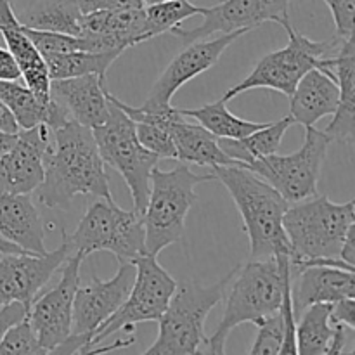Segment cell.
<instances>
[{
  "instance_id": "obj_12",
  "label": "cell",
  "mask_w": 355,
  "mask_h": 355,
  "mask_svg": "<svg viewBox=\"0 0 355 355\" xmlns=\"http://www.w3.org/2000/svg\"><path fill=\"white\" fill-rule=\"evenodd\" d=\"M85 255L71 253L62 263L61 279L52 290L35 298L28 307V321L37 333L42 349L52 354L71 335L73 302L80 284V267Z\"/></svg>"
},
{
  "instance_id": "obj_43",
  "label": "cell",
  "mask_w": 355,
  "mask_h": 355,
  "mask_svg": "<svg viewBox=\"0 0 355 355\" xmlns=\"http://www.w3.org/2000/svg\"><path fill=\"white\" fill-rule=\"evenodd\" d=\"M355 225L352 229L349 231V234H347L345 238V243H343L342 246V252H340V259L343 260L345 263H349V266H354L355 262Z\"/></svg>"
},
{
  "instance_id": "obj_44",
  "label": "cell",
  "mask_w": 355,
  "mask_h": 355,
  "mask_svg": "<svg viewBox=\"0 0 355 355\" xmlns=\"http://www.w3.org/2000/svg\"><path fill=\"white\" fill-rule=\"evenodd\" d=\"M16 135L17 134H7V132L0 130V158H2V156L9 151L10 146L14 144V141H16Z\"/></svg>"
},
{
  "instance_id": "obj_42",
  "label": "cell",
  "mask_w": 355,
  "mask_h": 355,
  "mask_svg": "<svg viewBox=\"0 0 355 355\" xmlns=\"http://www.w3.org/2000/svg\"><path fill=\"white\" fill-rule=\"evenodd\" d=\"M2 26H21L16 12L12 9V3L9 0H0V28Z\"/></svg>"
},
{
  "instance_id": "obj_46",
  "label": "cell",
  "mask_w": 355,
  "mask_h": 355,
  "mask_svg": "<svg viewBox=\"0 0 355 355\" xmlns=\"http://www.w3.org/2000/svg\"><path fill=\"white\" fill-rule=\"evenodd\" d=\"M142 6H151V3H158V2H165V0H141Z\"/></svg>"
},
{
  "instance_id": "obj_28",
  "label": "cell",
  "mask_w": 355,
  "mask_h": 355,
  "mask_svg": "<svg viewBox=\"0 0 355 355\" xmlns=\"http://www.w3.org/2000/svg\"><path fill=\"white\" fill-rule=\"evenodd\" d=\"M123 54L121 51L111 52H90V51H73L62 54H42L47 62L51 80L71 78L80 75H99L106 78L110 66Z\"/></svg>"
},
{
  "instance_id": "obj_3",
  "label": "cell",
  "mask_w": 355,
  "mask_h": 355,
  "mask_svg": "<svg viewBox=\"0 0 355 355\" xmlns=\"http://www.w3.org/2000/svg\"><path fill=\"white\" fill-rule=\"evenodd\" d=\"M290 270V255L250 260L239 267L231 279L224 315L210 338H205L207 354H225V342L232 329L245 322L259 326L266 318L279 311L283 300L284 274Z\"/></svg>"
},
{
  "instance_id": "obj_39",
  "label": "cell",
  "mask_w": 355,
  "mask_h": 355,
  "mask_svg": "<svg viewBox=\"0 0 355 355\" xmlns=\"http://www.w3.org/2000/svg\"><path fill=\"white\" fill-rule=\"evenodd\" d=\"M349 333H354L352 329H349L347 326L338 324L335 322L333 324V335H331V342H329L328 347V352L326 355H338L345 352V345H347V340H349Z\"/></svg>"
},
{
  "instance_id": "obj_27",
  "label": "cell",
  "mask_w": 355,
  "mask_h": 355,
  "mask_svg": "<svg viewBox=\"0 0 355 355\" xmlns=\"http://www.w3.org/2000/svg\"><path fill=\"white\" fill-rule=\"evenodd\" d=\"M82 10L73 0H33L17 21L31 30L58 31L78 37Z\"/></svg>"
},
{
  "instance_id": "obj_8",
  "label": "cell",
  "mask_w": 355,
  "mask_h": 355,
  "mask_svg": "<svg viewBox=\"0 0 355 355\" xmlns=\"http://www.w3.org/2000/svg\"><path fill=\"white\" fill-rule=\"evenodd\" d=\"M107 118L99 127L92 128L94 139L103 162L123 177L130 189L135 210L142 214L151 187V172L158 165L159 158L139 142L135 121L113 103L111 92H107Z\"/></svg>"
},
{
  "instance_id": "obj_41",
  "label": "cell",
  "mask_w": 355,
  "mask_h": 355,
  "mask_svg": "<svg viewBox=\"0 0 355 355\" xmlns=\"http://www.w3.org/2000/svg\"><path fill=\"white\" fill-rule=\"evenodd\" d=\"M0 130L7 132V134H17L19 132V125H17L16 118L2 101H0Z\"/></svg>"
},
{
  "instance_id": "obj_11",
  "label": "cell",
  "mask_w": 355,
  "mask_h": 355,
  "mask_svg": "<svg viewBox=\"0 0 355 355\" xmlns=\"http://www.w3.org/2000/svg\"><path fill=\"white\" fill-rule=\"evenodd\" d=\"M135 266V279L127 300L121 307L94 331L83 354H89L97 343L104 342L114 333L139 322L158 321L165 312L177 283L158 263L156 255L144 253L132 262Z\"/></svg>"
},
{
  "instance_id": "obj_5",
  "label": "cell",
  "mask_w": 355,
  "mask_h": 355,
  "mask_svg": "<svg viewBox=\"0 0 355 355\" xmlns=\"http://www.w3.org/2000/svg\"><path fill=\"white\" fill-rule=\"evenodd\" d=\"M234 267L218 283L203 286L196 281L177 283L175 291L158 319L159 331L156 342L146 350L148 355H193L201 354L205 343L203 326L208 314L225 297L229 283L238 272Z\"/></svg>"
},
{
  "instance_id": "obj_47",
  "label": "cell",
  "mask_w": 355,
  "mask_h": 355,
  "mask_svg": "<svg viewBox=\"0 0 355 355\" xmlns=\"http://www.w3.org/2000/svg\"><path fill=\"white\" fill-rule=\"evenodd\" d=\"M9 2H10V3H12V2H14V0H9Z\"/></svg>"
},
{
  "instance_id": "obj_31",
  "label": "cell",
  "mask_w": 355,
  "mask_h": 355,
  "mask_svg": "<svg viewBox=\"0 0 355 355\" xmlns=\"http://www.w3.org/2000/svg\"><path fill=\"white\" fill-rule=\"evenodd\" d=\"M201 10L203 7L194 6L189 0H165V2L144 6V42L166 33V31H172L182 21L201 14Z\"/></svg>"
},
{
  "instance_id": "obj_34",
  "label": "cell",
  "mask_w": 355,
  "mask_h": 355,
  "mask_svg": "<svg viewBox=\"0 0 355 355\" xmlns=\"http://www.w3.org/2000/svg\"><path fill=\"white\" fill-rule=\"evenodd\" d=\"M257 328L259 333L250 349V355H279L284 343V322L281 312H274Z\"/></svg>"
},
{
  "instance_id": "obj_38",
  "label": "cell",
  "mask_w": 355,
  "mask_h": 355,
  "mask_svg": "<svg viewBox=\"0 0 355 355\" xmlns=\"http://www.w3.org/2000/svg\"><path fill=\"white\" fill-rule=\"evenodd\" d=\"M331 322L347 326L349 329H355V298H343L335 302L331 307Z\"/></svg>"
},
{
  "instance_id": "obj_15",
  "label": "cell",
  "mask_w": 355,
  "mask_h": 355,
  "mask_svg": "<svg viewBox=\"0 0 355 355\" xmlns=\"http://www.w3.org/2000/svg\"><path fill=\"white\" fill-rule=\"evenodd\" d=\"M246 33H248L246 30H238L232 33H222L220 37L211 38V40H198L194 44L186 45V49L172 59L162 76L156 80L148 99L141 104L142 110L162 111L172 106L170 104L172 97L175 96L180 87L217 64L225 49Z\"/></svg>"
},
{
  "instance_id": "obj_13",
  "label": "cell",
  "mask_w": 355,
  "mask_h": 355,
  "mask_svg": "<svg viewBox=\"0 0 355 355\" xmlns=\"http://www.w3.org/2000/svg\"><path fill=\"white\" fill-rule=\"evenodd\" d=\"M291 0H225L214 7H203V24L193 30L173 28L172 33L184 45L211 37L214 33H232L238 30L252 31L267 21L283 24L290 19Z\"/></svg>"
},
{
  "instance_id": "obj_6",
  "label": "cell",
  "mask_w": 355,
  "mask_h": 355,
  "mask_svg": "<svg viewBox=\"0 0 355 355\" xmlns=\"http://www.w3.org/2000/svg\"><path fill=\"white\" fill-rule=\"evenodd\" d=\"M211 180H215L211 172L198 175L184 163L168 172L153 168L148 203L142 211L146 253L158 257L159 252L182 239L186 217L198 200L196 187Z\"/></svg>"
},
{
  "instance_id": "obj_32",
  "label": "cell",
  "mask_w": 355,
  "mask_h": 355,
  "mask_svg": "<svg viewBox=\"0 0 355 355\" xmlns=\"http://www.w3.org/2000/svg\"><path fill=\"white\" fill-rule=\"evenodd\" d=\"M45 355L44 349H42L40 342L37 338V333L31 328L28 315L10 326L3 338L0 340V355Z\"/></svg>"
},
{
  "instance_id": "obj_29",
  "label": "cell",
  "mask_w": 355,
  "mask_h": 355,
  "mask_svg": "<svg viewBox=\"0 0 355 355\" xmlns=\"http://www.w3.org/2000/svg\"><path fill=\"white\" fill-rule=\"evenodd\" d=\"M186 118H194L207 130H210L218 139H241L250 135L252 132L260 130L267 123L260 121H250L245 118H238L232 114L225 106V101L220 99L217 103H208L194 110H180Z\"/></svg>"
},
{
  "instance_id": "obj_40",
  "label": "cell",
  "mask_w": 355,
  "mask_h": 355,
  "mask_svg": "<svg viewBox=\"0 0 355 355\" xmlns=\"http://www.w3.org/2000/svg\"><path fill=\"white\" fill-rule=\"evenodd\" d=\"M21 73L9 49L0 47V80H19Z\"/></svg>"
},
{
  "instance_id": "obj_14",
  "label": "cell",
  "mask_w": 355,
  "mask_h": 355,
  "mask_svg": "<svg viewBox=\"0 0 355 355\" xmlns=\"http://www.w3.org/2000/svg\"><path fill=\"white\" fill-rule=\"evenodd\" d=\"M73 252L62 231V243L54 252L7 253L0 259V307L21 302L30 307L55 270L61 269Z\"/></svg>"
},
{
  "instance_id": "obj_4",
  "label": "cell",
  "mask_w": 355,
  "mask_h": 355,
  "mask_svg": "<svg viewBox=\"0 0 355 355\" xmlns=\"http://www.w3.org/2000/svg\"><path fill=\"white\" fill-rule=\"evenodd\" d=\"M355 201L333 203L328 196L314 194L290 203L283 227L290 245V267L311 259H340L347 234L355 225Z\"/></svg>"
},
{
  "instance_id": "obj_1",
  "label": "cell",
  "mask_w": 355,
  "mask_h": 355,
  "mask_svg": "<svg viewBox=\"0 0 355 355\" xmlns=\"http://www.w3.org/2000/svg\"><path fill=\"white\" fill-rule=\"evenodd\" d=\"M82 194L113 200L92 128L68 120L52 130L51 148L44 158V180L37 187V200L47 208L64 210Z\"/></svg>"
},
{
  "instance_id": "obj_19",
  "label": "cell",
  "mask_w": 355,
  "mask_h": 355,
  "mask_svg": "<svg viewBox=\"0 0 355 355\" xmlns=\"http://www.w3.org/2000/svg\"><path fill=\"white\" fill-rule=\"evenodd\" d=\"M106 78L99 75H80L71 78L51 80V97L58 101L71 120L83 127H99L110 111Z\"/></svg>"
},
{
  "instance_id": "obj_2",
  "label": "cell",
  "mask_w": 355,
  "mask_h": 355,
  "mask_svg": "<svg viewBox=\"0 0 355 355\" xmlns=\"http://www.w3.org/2000/svg\"><path fill=\"white\" fill-rule=\"evenodd\" d=\"M211 173L227 189L241 214L243 227L250 238V260L274 259L283 253L290 255L283 227L284 211L290 203L267 180L239 163L215 166Z\"/></svg>"
},
{
  "instance_id": "obj_7",
  "label": "cell",
  "mask_w": 355,
  "mask_h": 355,
  "mask_svg": "<svg viewBox=\"0 0 355 355\" xmlns=\"http://www.w3.org/2000/svg\"><path fill=\"white\" fill-rule=\"evenodd\" d=\"M73 252L85 257L110 252L118 262H134L146 253L144 218L141 211L123 210L114 200L96 198L73 234H66Z\"/></svg>"
},
{
  "instance_id": "obj_23",
  "label": "cell",
  "mask_w": 355,
  "mask_h": 355,
  "mask_svg": "<svg viewBox=\"0 0 355 355\" xmlns=\"http://www.w3.org/2000/svg\"><path fill=\"white\" fill-rule=\"evenodd\" d=\"M0 101L10 110L16 118L19 130L31 128L38 123H45L51 130L61 127L71 116L55 99H40L26 85L17 80H0Z\"/></svg>"
},
{
  "instance_id": "obj_24",
  "label": "cell",
  "mask_w": 355,
  "mask_h": 355,
  "mask_svg": "<svg viewBox=\"0 0 355 355\" xmlns=\"http://www.w3.org/2000/svg\"><path fill=\"white\" fill-rule=\"evenodd\" d=\"M173 144H175L177 158L180 163H193L200 166H225L238 165L229 158L218 146V137H215L203 125H194L186 120V116L173 121L170 127Z\"/></svg>"
},
{
  "instance_id": "obj_16",
  "label": "cell",
  "mask_w": 355,
  "mask_h": 355,
  "mask_svg": "<svg viewBox=\"0 0 355 355\" xmlns=\"http://www.w3.org/2000/svg\"><path fill=\"white\" fill-rule=\"evenodd\" d=\"M134 279V263L121 262L111 279L103 281L92 276L89 284L78 286L73 302L71 335H89V338H92L94 331L127 300Z\"/></svg>"
},
{
  "instance_id": "obj_21",
  "label": "cell",
  "mask_w": 355,
  "mask_h": 355,
  "mask_svg": "<svg viewBox=\"0 0 355 355\" xmlns=\"http://www.w3.org/2000/svg\"><path fill=\"white\" fill-rule=\"evenodd\" d=\"M0 236L28 253L47 252L44 222L30 194L0 189Z\"/></svg>"
},
{
  "instance_id": "obj_33",
  "label": "cell",
  "mask_w": 355,
  "mask_h": 355,
  "mask_svg": "<svg viewBox=\"0 0 355 355\" xmlns=\"http://www.w3.org/2000/svg\"><path fill=\"white\" fill-rule=\"evenodd\" d=\"M170 127L172 125L135 123V134L139 142L159 159H175V144L170 134Z\"/></svg>"
},
{
  "instance_id": "obj_36",
  "label": "cell",
  "mask_w": 355,
  "mask_h": 355,
  "mask_svg": "<svg viewBox=\"0 0 355 355\" xmlns=\"http://www.w3.org/2000/svg\"><path fill=\"white\" fill-rule=\"evenodd\" d=\"M82 10V14L96 12V10H116L132 9V7H144L141 0H73Z\"/></svg>"
},
{
  "instance_id": "obj_45",
  "label": "cell",
  "mask_w": 355,
  "mask_h": 355,
  "mask_svg": "<svg viewBox=\"0 0 355 355\" xmlns=\"http://www.w3.org/2000/svg\"><path fill=\"white\" fill-rule=\"evenodd\" d=\"M7 253H28V252H24V250L19 248V246H16L14 243L7 241V239H3L2 236H0V255H7Z\"/></svg>"
},
{
  "instance_id": "obj_22",
  "label": "cell",
  "mask_w": 355,
  "mask_h": 355,
  "mask_svg": "<svg viewBox=\"0 0 355 355\" xmlns=\"http://www.w3.org/2000/svg\"><path fill=\"white\" fill-rule=\"evenodd\" d=\"M290 97V116L295 123L312 127L321 118L335 113L340 89L328 73L321 68H312L302 76Z\"/></svg>"
},
{
  "instance_id": "obj_25",
  "label": "cell",
  "mask_w": 355,
  "mask_h": 355,
  "mask_svg": "<svg viewBox=\"0 0 355 355\" xmlns=\"http://www.w3.org/2000/svg\"><path fill=\"white\" fill-rule=\"evenodd\" d=\"M0 35L6 40L7 49L12 54L17 68H19L21 78L24 80V85L37 94L40 99L47 101L51 97V75H49L47 62H45L42 52L35 47L23 31V26H2Z\"/></svg>"
},
{
  "instance_id": "obj_10",
  "label": "cell",
  "mask_w": 355,
  "mask_h": 355,
  "mask_svg": "<svg viewBox=\"0 0 355 355\" xmlns=\"http://www.w3.org/2000/svg\"><path fill=\"white\" fill-rule=\"evenodd\" d=\"M329 144V135L312 125L305 127V141L298 151L286 156L274 153L241 166L267 180L288 203H295L318 194V182Z\"/></svg>"
},
{
  "instance_id": "obj_37",
  "label": "cell",
  "mask_w": 355,
  "mask_h": 355,
  "mask_svg": "<svg viewBox=\"0 0 355 355\" xmlns=\"http://www.w3.org/2000/svg\"><path fill=\"white\" fill-rule=\"evenodd\" d=\"M28 315V305L21 304V302H10L0 307V340L7 333L10 326L19 322Z\"/></svg>"
},
{
  "instance_id": "obj_9",
  "label": "cell",
  "mask_w": 355,
  "mask_h": 355,
  "mask_svg": "<svg viewBox=\"0 0 355 355\" xmlns=\"http://www.w3.org/2000/svg\"><path fill=\"white\" fill-rule=\"evenodd\" d=\"M281 26L286 30L290 38L286 47L263 55L241 83L225 92V96L222 97L225 103L253 89H270L284 96H291L302 76L309 69L319 68L321 59L331 54L340 42V38L336 37L329 42L311 40L305 35L298 33L291 26L290 19L284 21Z\"/></svg>"
},
{
  "instance_id": "obj_17",
  "label": "cell",
  "mask_w": 355,
  "mask_h": 355,
  "mask_svg": "<svg viewBox=\"0 0 355 355\" xmlns=\"http://www.w3.org/2000/svg\"><path fill=\"white\" fill-rule=\"evenodd\" d=\"M52 142L45 123L19 130L9 151L0 158V189L12 194H31L44 180V158Z\"/></svg>"
},
{
  "instance_id": "obj_26",
  "label": "cell",
  "mask_w": 355,
  "mask_h": 355,
  "mask_svg": "<svg viewBox=\"0 0 355 355\" xmlns=\"http://www.w3.org/2000/svg\"><path fill=\"white\" fill-rule=\"evenodd\" d=\"M293 123V118L290 114H286V116L274 121V123L269 121V125H266L260 130L252 132L246 137L218 139V146L236 163H239V165H248L253 159H259L263 158V156L277 153L284 134H286V130Z\"/></svg>"
},
{
  "instance_id": "obj_18",
  "label": "cell",
  "mask_w": 355,
  "mask_h": 355,
  "mask_svg": "<svg viewBox=\"0 0 355 355\" xmlns=\"http://www.w3.org/2000/svg\"><path fill=\"white\" fill-rule=\"evenodd\" d=\"M319 68L328 73L340 89L338 107L326 134L331 141L352 146L355 135V45L354 37L340 40L333 54L321 59Z\"/></svg>"
},
{
  "instance_id": "obj_35",
  "label": "cell",
  "mask_w": 355,
  "mask_h": 355,
  "mask_svg": "<svg viewBox=\"0 0 355 355\" xmlns=\"http://www.w3.org/2000/svg\"><path fill=\"white\" fill-rule=\"evenodd\" d=\"M335 19L336 33L340 40L354 37V17H355V0H324Z\"/></svg>"
},
{
  "instance_id": "obj_20",
  "label": "cell",
  "mask_w": 355,
  "mask_h": 355,
  "mask_svg": "<svg viewBox=\"0 0 355 355\" xmlns=\"http://www.w3.org/2000/svg\"><path fill=\"white\" fill-rule=\"evenodd\" d=\"M291 298L295 315L309 305L355 298V270L322 266L302 267L291 274Z\"/></svg>"
},
{
  "instance_id": "obj_30",
  "label": "cell",
  "mask_w": 355,
  "mask_h": 355,
  "mask_svg": "<svg viewBox=\"0 0 355 355\" xmlns=\"http://www.w3.org/2000/svg\"><path fill=\"white\" fill-rule=\"evenodd\" d=\"M333 304H314L304 309L297 324V354L326 355L333 335Z\"/></svg>"
}]
</instances>
